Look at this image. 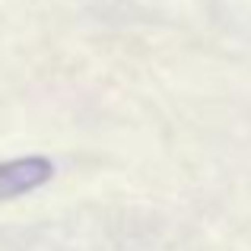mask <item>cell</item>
Returning a JSON list of instances; mask_svg holds the SVG:
<instances>
[{
    "label": "cell",
    "mask_w": 251,
    "mask_h": 251,
    "mask_svg": "<svg viewBox=\"0 0 251 251\" xmlns=\"http://www.w3.org/2000/svg\"><path fill=\"white\" fill-rule=\"evenodd\" d=\"M51 162L45 156H29V159H13L0 166V201H13L19 194H29L38 184L51 178Z\"/></svg>",
    "instance_id": "6da1fadb"
}]
</instances>
